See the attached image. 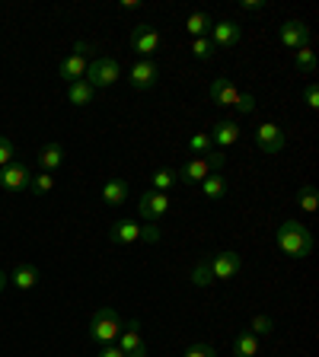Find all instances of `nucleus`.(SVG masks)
<instances>
[{"mask_svg": "<svg viewBox=\"0 0 319 357\" xmlns=\"http://www.w3.org/2000/svg\"><path fill=\"white\" fill-rule=\"evenodd\" d=\"M233 354L236 357H256L258 354V338L252 332H240L233 338Z\"/></svg>", "mask_w": 319, "mask_h": 357, "instance_id": "22", "label": "nucleus"}, {"mask_svg": "<svg viewBox=\"0 0 319 357\" xmlns=\"http://www.w3.org/2000/svg\"><path fill=\"white\" fill-rule=\"evenodd\" d=\"M38 166L42 173H54V169L64 166V147L61 144H45L38 150Z\"/></svg>", "mask_w": 319, "mask_h": 357, "instance_id": "19", "label": "nucleus"}, {"mask_svg": "<svg viewBox=\"0 0 319 357\" xmlns=\"http://www.w3.org/2000/svg\"><path fill=\"white\" fill-rule=\"evenodd\" d=\"M189 150L192 153H208V150H214V144H211V134H192V141H189Z\"/></svg>", "mask_w": 319, "mask_h": 357, "instance_id": "32", "label": "nucleus"}, {"mask_svg": "<svg viewBox=\"0 0 319 357\" xmlns=\"http://www.w3.org/2000/svg\"><path fill=\"white\" fill-rule=\"evenodd\" d=\"M118 77H122V64L115 61V58H109V54H99V58H90L84 80L93 86V90H106V86H112L115 80H118Z\"/></svg>", "mask_w": 319, "mask_h": 357, "instance_id": "3", "label": "nucleus"}, {"mask_svg": "<svg viewBox=\"0 0 319 357\" xmlns=\"http://www.w3.org/2000/svg\"><path fill=\"white\" fill-rule=\"evenodd\" d=\"M122 316L112 310V306H102L96 310V316L90 319V338L96 344H112L118 335H122Z\"/></svg>", "mask_w": 319, "mask_h": 357, "instance_id": "2", "label": "nucleus"}, {"mask_svg": "<svg viewBox=\"0 0 319 357\" xmlns=\"http://www.w3.org/2000/svg\"><path fill=\"white\" fill-rule=\"evenodd\" d=\"M32 182V173L23 166V163H10V166H3V173H0V185L10 191V195H20V191H26Z\"/></svg>", "mask_w": 319, "mask_h": 357, "instance_id": "8", "label": "nucleus"}, {"mask_svg": "<svg viewBox=\"0 0 319 357\" xmlns=\"http://www.w3.org/2000/svg\"><path fill=\"white\" fill-rule=\"evenodd\" d=\"M176 175H179V182H185V185H198L211 175V169H208L205 157H195V160H189L182 166V173H176Z\"/></svg>", "mask_w": 319, "mask_h": 357, "instance_id": "17", "label": "nucleus"}, {"mask_svg": "<svg viewBox=\"0 0 319 357\" xmlns=\"http://www.w3.org/2000/svg\"><path fill=\"white\" fill-rule=\"evenodd\" d=\"M211 26L214 23H211V16H208V13H192L189 19H185V29H189L192 38H201L208 29H211Z\"/></svg>", "mask_w": 319, "mask_h": 357, "instance_id": "26", "label": "nucleus"}, {"mask_svg": "<svg viewBox=\"0 0 319 357\" xmlns=\"http://www.w3.org/2000/svg\"><path fill=\"white\" fill-rule=\"evenodd\" d=\"M297 205L304 207L306 214H313L319 207V191L313 189V185H300V191H297Z\"/></svg>", "mask_w": 319, "mask_h": 357, "instance_id": "28", "label": "nucleus"}, {"mask_svg": "<svg viewBox=\"0 0 319 357\" xmlns=\"http://www.w3.org/2000/svg\"><path fill=\"white\" fill-rule=\"evenodd\" d=\"M131 51L141 58V61H150L153 54L160 51V32L153 26H137L131 32Z\"/></svg>", "mask_w": 319, "mask_h": 357, "instance_id": "6", "label": "nucleus"}, {"mask_svg": "<svg viewBox=\"0 0 319 357\" xmlns=\"http://www.w3.org/2000/svg\"><path fill=\"white\" fill-rule=\"evenodd\" d=\"M208 265H211L214 281H230V278L243 271V255L240 252H221V255L208 259Z\"/></svg>", "mask_w": 319, "mask_h": 357, "instance_id": "7", "label": "nucleus"}, {"mask_svg": "<svg viewBox=\"0 0 319 357\" xmlns=\"http://www.w3.org/2000/svg\"><path fill=\"white\" fill-rule=\"evenodd\" d=\"M52 189H54V175H52V173H38V175H32V182H29V191H32V195L45 198Z\"/></svg>", "mask_w": 319, "mask_h": 357, "instance_id": "29", "label": "nucleus"}, {"mask_svg": "<svg viewBox=\"0 0 319 357\" xmlns=\"http://www.w3.org/2000/svg\"><path fill=\"white\" fill-rule=\"evenodd\" d=\"M99 357H125V351L118 348V344H106V348H102V354Z\"/></svg>", "mask_w": 319, "mask_h": 357, "instance_id": "40", "label": "nucleus"}, {"mask_svg": "<svg viewBox=\"0 0 319 357\" xmlns=\"http://www.w3.org/2000/svg\"><path fill=\"white\" fill-rule=\"evenodd\" d=\"M192 284H195V287H211L214 284V274H211L208 259H198L195 265H192Z\"/></svg>", "mask_w": 319, "mask_h": 357, "instance_id": "25", "label": "nucleus"}, {"mask_svg": "<svg viewBox=\"0 0 319 357\" xmlns=\"http://www.w3.org/2000/svg\"><path fill=\"white\" fill-rule=\"evenodd\" d=\"M90 51H93V45H86V42H80V45L74 48V51L68 54L61 61V68H58V74L68 80V84H77V80H84V74H86V64H90Z\"/></svg>", "mask_w": 319, "mask_h": 357, "instance_id": "4", "label": "nucleus"}, {"mask_svg": "<svg viewBox=\"0 0 319 357\" xmlns=\"http://www.w3.org/2000/svg\"><path fill=\"white\" fill-rule=\"evenodd\" d=\"M13 153H16L13 141H7V137H0V166H10V163H13Z\"/></svg>", "mask_w": 319, "mask_h": 357, "instance_id": "35", "label": "nucleus"}, {"mask_svg": "<svg viewBox=\"0 0 319 357\" xmlns=\"http://www.w3.org/2000/svg\"><path fill=\"white\" fill-rule=\"evenodd\" d=\"M7 281H10V278H7V274H3V271H0V290L7 287Z\"/></svg>", "mask_w": 319, "mask_h": 357, "instance_id": "41", "label": "nucleus"}, {"mask_svg": "<svg viewBox=\"0 0 319 357\" xmlns=\"http://www.w3.org/2000/svg\"><path fill=\"white\" fill-rule=\"evenodd\" d=\"M256 144L262 153H268V157H274V153L284 150V131L278 128V125H258L256 128Z\"/></svg>", "mask_w": 319, "mask_h": 357, "instance_id": "10", "label": "nucleus"}, {"mask_svg": "<svg viewBox=\"0 0 319 357\" xmlns=\"http://www.w3.org/2000/svg\"><path fill=\"white\" fill-rule=\"evenodd\" d=\"M240 134H243V131H240V125L230 122V118H224V122H217L211 128V144H217L221 150H227V147H233L236 141H240Z\"/></svg>", "mask_w": 319, "mask_h": 357, "instance_id": "15", "label": "nucleus"}, {"mask_svg": "<svg viewBox=\"0 0 319 357\" xmlns=\"http://www.w3.org/2000/svg\"><path fill=\"white\" fill-rule=\"evenodd\" d=\"M176 182H179V175H176L173 169H157V173H153V179H150V189L153 191H169Z\"/></svg>", "mask_w": 319, "mask_h": 357, "instance_id": "27", "label": "nucleus"}, {"mask_svg": "<svg viewBox=\"0 0 319 357\" xmlns=\"http://www.w3.org/2000/svg\"><path fill=\"white\" fill-rule=\"evenodd\" d=\"M141 239H147V243H157V239H160V230L153 227V223H147V227H141Z\"/></svg>", "mask_w": 319, "mask_h": 357, "instance_id": "38", "label": "nucleus"}, {"mask_svg": "<svg viewBox=\"0 0 319 357\" xmlns=\"http://www.w3.org/2000/svg\"><path fill=\"white\" fill-rule=\"evenodd\" d=\"M240 7H243L246 13H258V10H265V0H243Z\"/></svg>", "mask_w": 319, "mask_h": 357, "instance_id": "39", "label": "nucleus"}, {"mask_svg": "<svg viewBox=\"0 0 319 357\" xmlns=\"http://www.w3.org/2000/svg\"><path fill=\"white\" fill-rule=\"evenodd\" d=\"M38 281H42V271H38L36 265H29V262H26V265H16V271L10 274V284H13L16 290H32Z\"/></svg>", "mask_w": 319, "mask_h": 357, "instance_id": "18", "label": "nucleus"}, {"mask_svg": "<svg viewBox=\"0 0 319 357\" xmlns=\"http://www.w3.org/2000/svg\"><path fill=\"white\" fill-rule=\"evenodd\" d=\"M294 68L300 70V74H316V51H313L310 45H306V48H297Z\"/></svg>", "mask_w": 319, "mask_h": 357, "instance_id": "24", "label": "nucleus"}, {"mask_svg": "<svg viewBox=\"0 0 319 357\" xmlns=\"http://www.w3.org/2000/svg\"><path fill=\"white\" fill-rule=\"evenodd\" d=\"M125 198H128V182H122V179H109V182L102 185V205H109V207L125 205Z\"/></svg>", "mask_w": 319, "mask_h": 357, "instance_id": "20", "label": "nucleus"}, {"mask_svg": "<svg viewBox=\"0 0 319 357\" xmlns=\"http://www.w3.org/2000/svg\"><path fill=\"white\" fill-rule=\"evenodd\" d=\"M236 112L240 115H252L256 112V96H252V93H240V96H236Z\"/></svg>", "mask_w": 319, "mask_h": 357, "instance_id": "33", "label": "nucleus"}, {"mask_svg": "<svg viewBox=\"0 0 319 357\" xmlns=\"http://www.w3.org/2000/svg\"><path fill=\"white\" fill-rule=\"evenodd\" d=\"M278 38H281L284 48H306L310 45V29H306V23H300V19H288V23L278 29Z\"/></svg>", "mask_w": 319, "mask_h": 357, "instance_id": "11", "label": "nucleus"}, {"mask_svg": "<svg viewBox=\"0 0 319 357\" xmlns=\"http://www.w3.org/2000/svg\"><path fill=\"white\" fill-rule=\"evenodd\" d=\"M109 239H112V243H118V246L137 243V239H141V223H134V221L112 223V230H109Z\"/></svg>", "mask_w": 319, "mask_h": 357, "instance_id": "16", "label": "nucleus"}, {"mask_svg": "<svg viewBox=\"0 0 319 357\" xmlns=\"http://www.w3.org/2000/svg\"><path fill=\"white\" fill-rule=\"evenodd\" d=\"M201 191H205L208 201H221V198L227 195V179H224L221 173H211L205 182H201Z\"/></svg>", "mask_w": 319, "mask_h": 357, "instance_id": "21", "label": "nucleus"}, {"mask_svg": "<svg viewBox=\"0 0 319 357\" xmlns=\"http://www.w3.org/2000/svg\"><path fill=\"white\" fill-rule=\"evenodd\" d=\"M236 96H240V90H236V84L230 80V77H217L211 84V102L221 109H230L236 106Z\"/></svg>", "mask_w": 319, "mask_h": 357, "instance_id": "13", "label": "nucleus"}, {"mask_svg": "<svg viewBox=\"0 0 319 357\" xmlns=\"http://www.w3.org/2000/svg\"><path fill=\"white\" fill-rule=\"evenodd\" d=\"M118 348L125 351V357H147V344H144V338H141V322L137 319H131L128 326H125Z\"/></svg>", "mask_w": 319, "mask_h": 357, "instance_id": "12", "label": "nucleus"}, {"mask_svg": "<svg viewBox=\"0 0 319 357\" xmlns=\"http://www.w3.org/2000/svg\"><path fill=\"white\" fill-rule=\"evenodd\" d=\"M249 332L256 335V338H262V335H272L274 332V319H272V316H256V319H252V326H249Z\"/></svg>", "mask_w": 319, "mask_h": 357, "instance_id": "31", "label": "nucleus"}, {"mask_svg": "<svg viewBox=\"0 0 319 357\" xmlns=\"http://www.w3.org/2000/svg\"><path fill=\"white\" fill-rule=\"evenodd\" d=\"M166 211H169V195L166 191L147 189L144 195H141V201H137V214H141V221H147V223L160 221Z\"/></svg>", "mask_w": 319, "mask_h": 357, "instance_id": "5", "label": "nucleus"}, {"mask_svg": "<svg viewBox=\"0 0 319 357\" xmlns=\"http://www.w3.org/2000/svg\"><path fill=\"white\" fill-rule=\"evenodd\" d=\"M205 163H208V169H211V173H217V169L224 166V153L221 150H208Z\"/></svg>", "mask_w": 319, "mask_h": 357, "instance_id": "36", "label": "nucleus"}, {"mask_svg": "<svg viewBox=\"0 0 319 357\" xmlns=\"http://www.w3.org/2000/svg\"><path fill=\"white\" fill-rule=\"evenodd\" d=\"M157 77H160V70H157V64L153 61H137L134 68H131V86H134L137 93H144V90H150L153 84H157Z\"/></svg>", "mask_w": 319, "mask_h": 357, "instance_id": "14", "label": "nucleus"}, {"mask_svg": "<svg viewBox=\"0 0 319 357\" xmlns=\"http://www.w3.org/2000/svg\"><path fill=\"white\" fill-rule=\"evenodd\" d=\"M214 51H217V48L211 45V38H208V35H201V38H192V54H195L198 61H211V58H214Z\"/></svg>", "mask_w": 319, "mask_h": 357, "instance_id": "30", "label": "nucleus"}, {"mask_svg": "<svg viewBox=\"0 0 319 357\" xmlns=\"http://www.w3.org/2000/svg\"><path fill=\"white\" fill-rule=\"evenodd\" d=\"M182 357H217V351H214L211 344H205V342H195V344H189V348H185Z\"/></svg>", "mask_w": 319, "mask_h": 357, "instance_id": "34", "label": "nucleus"}, {"mask_svg": "<svg viewBox=\"0 0 319 357\" xmlns=\"http://www.w3.org/2000/svg\"><path fill=\"white\" fill-rule=\"evenodd\" d=\"M304 99H306V106H310V109H319V86H316V84L306 86Z\"/></svg>", "mask_w": 319, "mask_h": 357, "instance_id": "37", "label": "nucleus"}, {"mask_svg": "<svg viewBox=\"0 0 319 357\" xmlns=\"http://www.w3.org/2000/svg\"><path fill=\"white\" fill-rule=\"evenodd\" d=\"M240 38H243V26L233 23V19H221V23L211 26L214 48H233V45H240Z\"/></svg>", "mask_w": 319, "mask_h": 357, "instance_id": "9", "label": "nucleus"}, {"mask_svg": "<svg viewBox=\"0 0 319 357\" xmlns=\"http://www.w3.org/2000/svg\"><path fill=\"white\" fill-rule=\"evenodd\" d=\"M93 96H96V90H93L86 80H77V84L68 86V99L74 102V106H90Z\"/></svg>", "mask_w": 319, "mask_h": 357, "instance_id": "23", "label": "nucleus"}, {"mask_svg": "<svg viewBox=\"0 0 319 357\" xmlns=\"http://www.w3.org/2000/svg\"><path fill=\"white\" fill-rule=\"evenodd\" d=\"M274 246L290 259H306L313 252V236L300 221H284L274 233Z\"/></svg>", "mask_w": 319, "mask_h": 357, "instance_id": "1", "label": "nucleus"}]
</instances>
